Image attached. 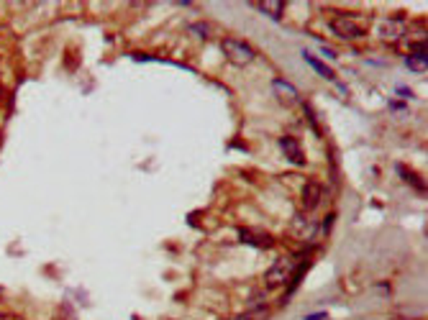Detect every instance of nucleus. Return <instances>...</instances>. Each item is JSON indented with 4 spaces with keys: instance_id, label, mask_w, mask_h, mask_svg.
<instances>
[{
    "instance_id": "nucleus-1",
    "label": "nucleus",
    "mask_w": 428,
    "mask_h": 320,
    "mask_svg": "<svg viewBox=\"0 0 428 320\" xmlns=\"http://www.w3.org/2000/svg\"><path fill=\"white\" fill-rule=\"evenodd\" d=\"M220 51L226 54L228 62L239 64V67H244V64H252L254 59H257V51H254L252 44H246V41H241V38H223L220 41Z\"/></svg>"
},
{
    "instance_id": "nucleus-2",
    "label": "nucleus",
    "mask_w": 428,
    "mask_h": 320,
    "mask_svg": "<svg viewBox=\"0 0 428 320\" xmlns=\"http://www.w3.org/2000/svg\"><path fill=\"white\" fill-rule=\"evenodd\" d=\"M328 26H331V31L341 38H359L367 33L365 21L357 19V16H336V19H331Z\"/></svg>"
},
{
    "instance_id": "nucleus-3",
    "label": "nucleus",
    "mask_w": 428,
    "mask_h": 320,
    "mask_svg": "<svg viewBox=\"0 0 428 320\" xmlns=\"http://www.w3.org/2000/svg\"><path fill=\"white\" fill-rule=\"evenodd\" d=\"M292 274V259H277V262L272 264L270 269H267V287L270 289H277L282 287L285 282L290 279Z\"/></svg>"
},
{
    "instance_id": "nucleus-4",
    "label": "nucleus",
    "mask_w": 428,
    "mask_h": 320,
    "mask_svg": "<svg viewBox=\"0 0 428 320\" xmlns=\"http://www.w3.org/2000/svg\"><path fill=\"white\" fill-rule=\"evenodd\" d=\"M239 241L254 246V249H272L275 246V239H272L270 233L259 231V228H239Z\"/></svg>"
},
{
    "instance_id": "nucleus-5",
    "label": "nucleus",
    "mask_w": 428,
    "mask_h": 320,
    "mask_svg": "<svg viewBox=\"0 0 428 320\" xmlns=\"http://www.w3.org/2000/svg\"><path fill=\"white\" fill-rule=\"evenodd\" d=\"M377 36L382 41H397L405 36V21L403 19H384L377 24Z\"/></svg>"
},
{
    "instance_id": "nucleus-6",
    "label": "nucleus",
    "mask_w": 428,
    "mask_h": 320,
    "mask_svg": "<svg viewBox=\"0 0 428 320\" xmlns=\"http://www.w3.org/2000/svg\"><path fill=\"white\" fill-rule=\"evenodd\" d=\"M280 149L285 151V157H287L290 164H305V157H302V149L292 136H282L280 138Z\"/></svg>"
},
{
    "instance_id": "nucleus-7",
    "label": "nucleus",
    "mask_w": 428,
    "mask_h": 320,
    "mask_svg": "<svg viewBox=\"0 0 428 320\" xmlns=\"http://www.w3.org/2000/svg\"><path fill=\"white\" fill-rule=\"evenodd\" d=\"M272 90H275V95H277L285 105H292V103H297V90L292 88L287 80H275V82H272Z\"/></svg>"
},
{
    "instance_id": "nucleus-8",
    "label": "nucleus",
    "mask_w": 428,
    "mask_h": 320,
    "mask_svg": "<svg viewBox=\"0 0 428 320\" xmlns=\"http://www.w3.org/2000/svg\"><path fill=\"white\" fill-rule=\"evenodd\" d=\"M321 195H323L321 185L308 182L305 190H302V207H305V210H315V205L321 202Z\"/></svg>"
},
{
    "instance_id": "nucleus-9",
    "label": "nucleus",
    "mask_w": 428,
    "mask_h": 320,
    "mask_svg": "<svg viewBox=\"0 0 428 320\" xmlns=\"http://www.w3.org/2000/svg\"><path fill=\"white\" fill-rule=\"evenodd\" d=\"M257 8L262 13H267V16H272V19H280V16H282L285 3L282 0H262V3H257Z\"/></svg>"
},
{
    "instance_id": "nucleus-10",
    "label": "nucleus",
    "mask_w": 428,
    "mask_h": 320,
    "mask_svg": "<svg viewBox=\"0 0 428 320\" xmlns=\"http://www.w3.org/2000/svg\"><path fill=\"white\" fill-rule=\"evenodd\" d=\"M302 59H305V62H308L310 67H313L321 77H326V80H334V72H331V67H326L321 59H315L313 54H308V51H302Z\"/></svg>"
},
{
    "instance_id": "nucleus-11",
    "label": "nucleus",
    "mask_w": 428,
    "mask_h": 320,
    "mask_svg": "<svg viewBox=\"0 0 428 320\" xmlns=\"http://www.w3.org/2000/svg\"><path fill=\"white\" fill-rule=\"evenodd\" d=\"M405 64H408L413 72H426V54H405Z\"/></svg>"
},
{
    "instance_id": "nucleus-12",
    "label": "nucleus",
    "mask_w": 428,
    "mask_h": 320,
    "mask_svg": "<svg viewBox=\"0 0 428 320\" xmlns=\"http://www.w3.org/2000/svg\"><path fill=\"white\" fill-rule=\"evenodd\" d=\"M190 31L195 33V36H200V38H208V26H205V24H195V26H190Z\"/></svg>"
},
{
    "instance_id": "nucleus-13",
    "label": "nucleus",
    "mask_w": 428,
    "mask_h": 320,
    "mask_svg": "<svg viewBox=\"0 0 428 320\" xmlns=\"http://www.w3.org/2000/svg\"><path fill=\"white\" fill-rule=\"evenodd\" d=\"M397 95H400V98H413V93H410L408 88H397Z\"/></svg>"
},
{
    "instance_id": "nucleus-14",
    "label": "nucleus",
    "mask_w": 428,
    "mask_h": 320,
    "mask_svg": "<svg viewBox=\"0 0 428 320\" xmlns=\"http://www.w3.org/2000/svg\"><path fill=\"white\" fill-rule=\"evenodd\" d=\"M305 320H326V313H313V315H308Z\"/></svg>"
},
{
    "instance_id": "nucleus-15",
    "label": "nucleus",
    "mask_w": 428,
    "mask_h": 320,
    "mask_svg": "<svg viewBox=\"0 0 428 320\" xmlns=\"http://www.w3.org/2000/svg\"><path fill=\"white\" fill-rule=\"evenodd\" d=\"M231 320H254V313H249V315H239V318H231Z\"/></svg>"
},
{
    "instance_id": "nucleus-16",
    "label": "nucleus",
    "mask_w": 428,
    "mask_h": 320,
    "mask_svg": "<svg viewBox=\"0 0 428 320\" xmlns=\"http://www.w3.org/2000/svg\"><path fill=\"white\" fill-rule=\"evenodd\" d=\"M0 98H3V88H0Z\"/></svg>"
}]
</instances>
